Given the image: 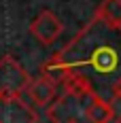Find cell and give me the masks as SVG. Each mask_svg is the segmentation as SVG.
<instances>
[{
    "instance_id": "6da1fadb",
    "label": "cell",
    "mask_w": 121,
    "mask_h": 123,
    "mask_svg": "<svg viewBox=\"0 0 121 123\" xmlns=\"http://www.w3.org/2000/svg\"><path fill=\"white\" fill-rule=\"evenodd\" d=\"M28 83L30 76L15 57L6 55L0 62V96H19L21 91H25Z\"/></svg>"
},
{
    "instance_id": "7a4b0ae2",
    "label": "cell",
    "mask_w": 121,
    "mask_h": 123,
    "mask_svg": "<svg viewBox=\"0 0 121 123\" xmlns=\"http://www.w3.org/2000/svg\"><path fill=\"white\" fill-rule=\"evenodd\" d=\"M0 123H36V112L19 96H0Z\"/></svg>"
},
{
    "instance_id": "3957f363",
    "label": "cell",
    "mask_w": 121,
    "mask_h": 123,
    "mask_svg": "<svg viewBox=\"0 0 121 123\" xmlns=\"http://www.w3.org/2000/svg\"><path fill=\"white\" fill-rule=\"evenodd\" d=\"M85 62H87L94 70H98V72L110 74V72H115V70L119 68V51L115 49L113 45H102V43H98V45H94V47L89 49Z\"/></svg>"
},
{
    "instance_id": "277c9868",
    "label": "cell",
    "mask_w": 121,
    "mask_h": 123,
    "mask_svg": "<svg viewBox=\"0 0 121 123\" xmlns=\"http://www.w3.org/2000/svg\"><path fill=\"white\" fill-rule=\"evenodd\" d=\"M30 30H32V34H34L43 45H47V47H49V45H51V43L62 34L64 25H62V21H60V19H57L51 11H43L36 19L32 21Z\"/></svg>"
},
{
    "instance_id": "5b68a950",
    "label": "cell",
    "mask_w": 121,
    "mask_h": 123,
    "mask_svg": "<svg viewBox=\"0 0 121 123\" xmlns=\"http://www.w3.org/2000/svg\"><path fill=\"white\" fill-rule=\"evenodd\" d=\"M25 91H28L30 100H32L36 106H40V108L51 106V102H55V93H57V91H55V83H53L51 79H47L45 74H43L40 79H36V81L30 79Z\"/></svg>"
},
{
    "instance_id": "8992f818",
    "label": "cell",
    "mask_w": 121,
    "mask_h": 123,
    "mask_svg": "<svg viewBox=\"0 0 121 123\" xmlns=\"http://www.w3.org/2000/svg\"><path fill=\"white\" fill-rule=\"evenodd\" d=\"M85 119L87 123H108L113 119V104L106 102L104 98H100V96H91V98L87 100V104H85Z\"/></svg>"
},
{
    "instance_id": "52a82bcc",
    "label": "cell",
    "mask_w": 121,
    "mask_h": 123,
    "mask_svg": "<svg viewBox=\"0 0 121 123\" xmlns=\"http://www.w3.org/2000/svg\"><path fill=\"white\" fill-rule=\"evenodd\" d=\"M96 17L108 25L121 28V0H104L98 9Z\"/></svg>"
},
{
    "instance_id": "ba28073f",
    "label": "cell",
    "mask_w": 121,
    "mask_h": 123,
    "mask_svg": "<svg viewBox=\"0 0 121 123\" xmlns=\"http://www.w3.org/2000/svg\"><path fill=\"white\" fill-rule=\"evenodd\" d=\"M68 72H70V68H68V64L64 62V57H62L60 53H57L55 57H51V60L43 66V74H45L47 79H51L53 83L62 81V79H64Z\"/></svg>"
},
{
    "instance_id": "9c48e42d",
    "label": "cell",
    "mask_w": 121,
    "mask_h": 123,
    "mask_svg": "<svg viewBox=\"0 0 121 123\" xmlns=\"http://www.w3.org/2000/svg\"><path fill=\"white\" fill-rule=\"evenodd\" d=\"M113 96H115L117 100H121V79L115 81V85H113Z\"/></svg>"
},
{
    "instance_id": "30bf717a",
    "label": "cell",
    "mask_w": 121,
    "mask_h": 123,
    "mask_svg": "<svg viewBox=\"0 0 121 123\" xmlns=\"http://www.w3.org/2000/svg\"><path fill=\"white\" fill-rule=\"evenodd\" d=\"M64 123H79L76 119H68V121H64Z\"/></svg>"
},
{
    "instance_id": "8fae6325",
    "label": "cell",
    "mask_w": 121,
    "mask_h": 123,
    "mask_svg": "<svg viewBox=\"0 0 121 123\" xmlns=\"http://www.w3.org/2000/svg\"><path fill=\"white\" fill-rule=\"evenodd\" d=\"M117 123H121V112H119V115H117Z\"/></svg>"
}]
</instances>
